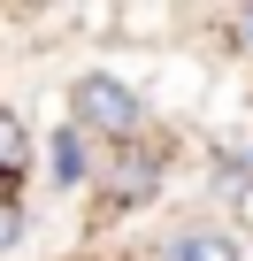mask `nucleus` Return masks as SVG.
I'll list each match as a JSON object with an SVG mask.
<instances>
[{
	"label": "nucleus",
	"mask_w": 253,
	"mask_h": 261,
	"mask_svg": "<svg viewBox=\"0 0 253 261\" xmlns=\"http://www.w3.org/2000/svg\"><path fill=\"white\" fill-rule=\"evenodd\" d=\"M62 108H69V123L85 130L100 154H123V146L154 139V108H146V92H138L131 77H115V69H77Z\"/></svg>",
	"instance_id": "f257e3e1"
},
{
	"label": "nucleus",
	"mask_w": 253,
	"mask_h": 261,
	"mask_svg": "<svg viewBox=\"0 0 253 261\" xmlns=\"http://www.w3.org/2000/svg\"><path fill=\"white\" fill-rule=\"evenodd\" d=\"M161 185H169V139L154 130V139H138V146H123V154H107V162H100L92 207H100V223L146 215V207L161 200Z\"/></svg>",
	"instance_id": "f03ea898"
},
{
	"label": "nucleus",
	"mask_w": 253,
	"mask_h": 261,
	"mask_svg": "<svg viewBox=\"0 0 253 261\" xmlns=\"http://www.w3.org/2000/svg\"><path fill=\"white\" fill-rule=\"evenodd\" d=\"M31 154H39V139H31V123L0 100V192H23V177H31Z\"/></svg>",
	"instance_id": "423d86ee"
},
{
	"label": "nucleus",
	"mask_w": 253,
	"mask_h": 261,
	"mask_svg": "<svg viewBox=\"0 0 253 261\" xmlns=\"http://www.w3.org/2000/svg\"><path fill=\"white\" fill-rule=\"evenodd\" d=\"M215 192H222V223L238 230V238H253V154L245 146H230V154H215Z\"/></svg>",
	"instance_id": "39448f33"
},
{
	"label": "nucleus",
	"mask_w": 253,
	"mask_h": 261,
	"mask_svg": "<svg viewBox=\"0 0 253 261\" xmlns=\"http://www.w3.org/2000/svg\"><path fill=\"white\" fill-rule=\"evenodd\" d=\"M146 261H245V238L222 223V215H184L154 238Z\"/></svg>",
	"instance_id": "7ed1b4c3"
},
{
	"label": "nucleus",
	"mask_w": 253,
	"mask_h": 261,
	"mask_svg": "<svg viewBox=\"0 0 253 261\" xmlns=\"http://www.w3.org/2000/svg\"><path fill=\"white\" fill-rule=\"evenodd\" d=\"M100 162H107V154L85 139L69 115L46 130V185H54V192H92V185H100Z\"/></svg>",
	"instance_id": "20e7f679"
},
{
	"label": "nucleus",
	"mask_w": 253,
	"mask_h": 261,
	"mask_svg": "<svg viewBox=\"0 0 253 261\" xmlns=\"http://www.w3.org/2000/svg\"><path fill=\"white\" fill-rule=\"evenodd\" d=\"M230 39H238V46L253 54V8H238V16H230Z\"/></svg>",
	"instance_id": "6e6552de"
},
{
	"label": "nucleus",
	"mask_w": 253,
	"mask_h": 261,
	"mask_svg": "<svg viewBox=\"0 0 253 261\" xmlns=\"http://www.w3.org/2000/svg\"><path fill=\"white\" fill-rule=\"evenodd\" d=\"M23 230H31V215H23V192H0V261L23 246Z\"/></svg>",
	"instance_id": "0eeeda50"
}]
</instances>
